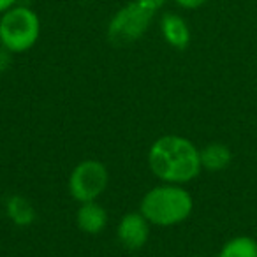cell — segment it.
Returning a JSON list of instances; mask_svg holds the SVG:
<instances>
[{"label":"cell","mask_w":257,"mask_h":257,"mask_svg":"<svg viewBox=\"0 0 257 257\" xmlns=\"http://www.w3.org/2000/svg\"><path fill=\"white\" fill-rule=\"evenodd\" d=\"M152 224L141 211H131L120 218L116 225V238L127 250H141L150 239Z\"/></svg>","instance_id":"6"},{"label":"cell","mask_w":257,"mask_h":257,"mask_svg":"<svg viewBox=\"0 0 257 257\" xmlns=\"http://www.w3.org/2000/svg\"><path fill=\"white\" fill-rule=\"evenodd\" d=\"M201 166L203 169L211 173L224 171L232 162V152L224 143H208L206 147L199 148Z\"/></svg>","instance_id":"9"},{"label":"cell","mask_w":257,"mask_h":257,"mask_svg":"<svg viewBox=\"0 0 257 257\" xmlns=\"http://www.w3.org/2000/svg\"><path fill=\"white\" fill-rule=\"evenodd\" d=\"M190 257H204V255H190Z\"/></svg>","instance_id":"15"},{"label":"cell","mask_w":257,"mask_h":257,"mask_svg":"<svg viewBox=\"0 0 257 257\" xmlns=\"http://www.w3.org/2000/svg\"><path fill=\"white\" fill-rule=\"evenodd\" d=\"M6 213L16 225H30L36 218V210L23 196H13L6 203Z\"/></svg>","instance_id":"11"},{"label":"cell","mask_w":257,"mask_h":257,"mask_svg":"<svg viewBox=\"0 0 257 257\" xmlns=\"http://www.w3.org/2000/svg\"><path fill=\"white\" fill-rule=\"evenodd\" d=\"M154 15L138 0L128 2L113 15L107 23V39L114 46H127L140 41L148 32Z\"/></svg>","instance_id":"4"},{"label":"cell","mask_w":257,"mask_h":257,"mask_svg":"<svg viewBox=\"0 0 257 257\" xmlns=\"http://www.w3.org/2000/svg\"><path fill=\"white\" fill-rule=\"evenodd\" d=\"M143 217L157 227H173L192 215L194 197L185 185L161 183L150 189L140 203Z\"/></svg>","instance_id":"2"},{"label":"cell","mask_w":257,"mask_h":257,"mask_svg":"<svg viewBox=\"0 0 257 257\" xmlns=\"http://www.w3.org/2000/svg\"><path fill=\"white\" fill-rule=\"evenodd\" d=\"M76 225L85 234H100L107 225V211L97 201L81 203L76 211Z\"/></svg>","instance_id":"8"},{"label":"cell","mask_w":257,"mask_h":257,"mask_svg":"<svg viewBox=\"0 0 257 257\" xmlns=\"http://www.w3.org/2000/svg\"><path fill=\"white\" fill-rule=\"evenodd\" d=\"M148 168L162 183L187 185L203 171L199 148L189 138L166 134L152 143L147 155Z\"/></svg>","instance_id":"1"},{"label":"cell","mask_w":257,"mask_h":257,"mask_svg":"<svg viewBox=\"0 0 257 257\" xmlns=\"http://www.w3.org/2000/svg\"><path fill=\"white\" fill-rule=\"evenodd\" d=\"M41 37V20L34 9L15 6L0 15V48L11 55L27 53Z\"/></svg>","instance_id":"3"},{"label":"cell","mask_w":257,"mask_h":257,"mask_svg":"<svg viewBox=\"0 0 257 257\" xmlns=\"http://www.w3.org/2000/svg\"><path fill=\"white\" fill-rule=\"evenodd\" d=\"M217 257H257V239L252 236H234L222 245Z\"/></svg>","instance_id":"10"},{"label":"cell","mask_w":257,"mask_h":257,"mask_svg":"<svg viewBox=\"0 0 257 257\" xmlns=\"http://www.w3.org/2000/svg\"><path fill=\"white\" fill-rule=\"evenodd\" d=\"M159 27H161L162 39L175 50H185L190 44L192 34H190V27L183 16L176 15V13H164Z\"/></svg>","instance_id":"7"},{"label":"cell","mask_w":257,"mask_h":257,"mask_svg":"<svg viewBox=\"0 0 257 257\" xmlns=\"http://www.w3.org/2000/svg\"><path fill=\"white\" fill-rule=\"evenodd\" d=\"M109 183V173L107 168L100 161L86 159L74 166L69 175V194L74 201L90 203L97 201L104 194Z\"/></svg>","instance_id":"5"},{"label":"cell","mask_w":257,"mask_h":257,"mask_svg":"<svg viewBox=\"0 0 257 257\" xmlns=\"http://www.w3.org/2000/svg\"><path fill=\"white\" fill-rule=\"evenodd\" d=\"M15 6H18V0H0V15H4L6 11H9Z\"/></svg>","instance_id":"14"},{"label":"cell","mask_w":257,"mask_h":257,"mask_svg":"<svg viewBox=\"0 0 257 257\" xmlns=\"http://www.w3.org/2000/svg\"><path fill=\"white\" fill-rule=\"evenodd\" d=\"M141 6H145L147 9H150L152 13H157L168 4V0H138Z\"/></svg>","instance_id":"13"},{"label":"cell","mask_w":257,"mask_h":257,"mask_svg":"<svg viewBox=\"0 0 257 257\" xmlns=\"http://www.w3.org/2000/svg\"><path fill=\"white\" fill-rule=\"evenodd\" d=\"M178 8L185 9V11H194V9L203 8L204 4H208L210 0H173Z\"/></svg>","instance_id":"12"}]
</instances>
